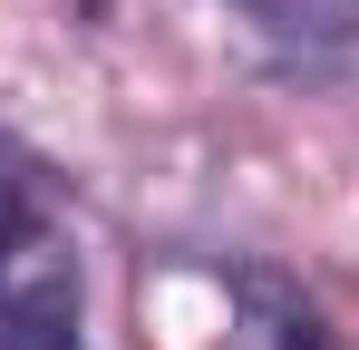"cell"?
I'll return each mask as SVG.
<instances>
[{
    "instance_id": "6da1fadb",
    "label": "cell",
    "mask_w": 359,
    "mask_h": 350,
    "mask_svg": "<svg viewBox=\"0 0 359 350\" xmlns=\"http://www.w3.org/2000/svg\"><path fill=\"white\" fill-rule=\"evenodd\" d=\"M0 243H10V195H0Z\"/></svg>"
}]
</instances>
